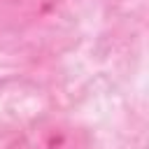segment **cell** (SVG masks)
Here are the masks:
<instances>
[{
    "mask_svg": "<svg viewBox=\"0 0 149 149\" xmlns=\"http://www.w3.org/2000/svg\"><path fill=\"white\" fill-rule=\"evenodd\" d=\"M61 0H0L2 7L12 9V12H19V14H26V16H40V14H47L49 9H54Z\"/></svg>",
    "mask_w": 149,
    "mask_h": 149,
    "instance_id": "obj_2",
    "label": "cell"
},
{
    "mask_svg": "<svg viewBox=\"0 0 149 149\" xmlns=\"http://www.w3.org/2000/svg\"><path fill=\"white\" fill-rule=\"evenodd\" d=\"M16 149H88L86 133L65 119H42L19 140Z\"/></svg>",
    "mask_w": 149,
    "mask_h": 149,
    "instance_id": "obj_1",
    "label": "cell"
}]
</instances>
